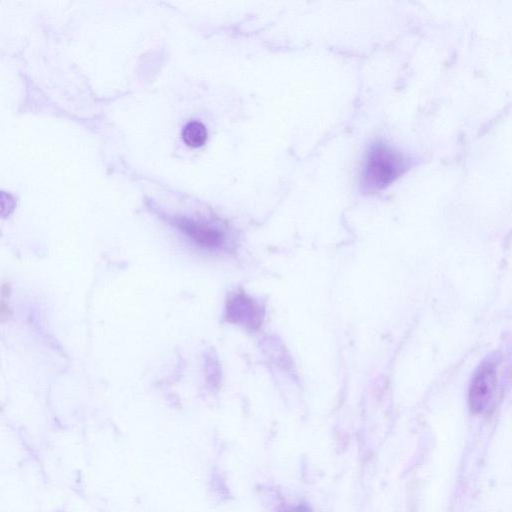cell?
I'll return each instance as SVG.
<instances>
[{"label":"cell","mask_w":512,"mask_h":512,"mask_svg":"<svg viewBox=\"0 0 512 512\" xmlns=\"http://www.w3.org/2000/svg\"><path fill=\"white\" fill-rule=\"evenodd\" d=\"M174 225L195 244L205 249H221L225 245L223 231L207 222L191 218H177L174 220Z\"/></svg>","instance_id":"cell-4"},{"label":"cell","mask_w":512,"mask_h":512,"mask_svg":"<svg viewBox=\"0 0 512 512\" xmlns=\"http://www.w3.org/2000/svg\"><path fill=\"white\" fill-rule=\"evenodd\" d=\"M226 320L249 330H257L264 319V308L244 292L231 296L226 303Z\"/></svg>","instance_id":"cell-3"},{"label":"cell","mask_w":512,"mask_h":512,"mask_svg":"<svg viewBox=\"0 0 512 512\" xmlns=\"http://www.w3.org/2000/svg\"><path fill=\"white\" fill-rule=\"evenodd\" d=\"M403 169L400 156L391 149L377 145L370 150L363 170V185L378 190L392 182Z\"/></svg>","instance_id":"cell-1"},{"label":"cell","mask_w":512,"mask_h":512,"mask_svg":"<svg viewBox=\"0 0 512 512\" xmlns=\"http://www.w3.org/2000/svg\"><path fill=\"white\" fill-rule=\"evenodd\" d=\"M497 383L495 363H483L471 382L469 406L474 413H484L493 405Z\"/></svg>","instance_id":"cell-2"},{"label":"cell","mask_w":512,"mask_h":512,"mask_svg":"<svg viewBox=\"0 0 512 512\" xmlns=\"http://www.w3.org/2000/svg\"><path fill=\"white\" fill-rule=\"evenodd\" d=\"M206 127L198 121H191L185 125L182 131L184 142L193 148L202 146L207 140Z\"/></svg>","instance_id":"cell-5"}]
</instances>
